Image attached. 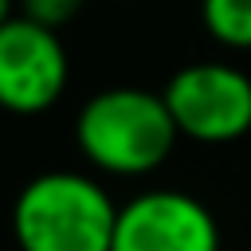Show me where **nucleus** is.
<instances>
[{
    "mask_svg": "<svg viewBox=\"0 0 251 251\" xmlns=\"http://www.w3.org/2000/svg\"><path fill=\"white\" fill-rule=\"evenodd\" d=\"M176 137L165 98L141 86H106L90 94L75 118L78 153L110 176H145L161 169Z\"/></svg>",
    "mask_w": 251,
    "mask_h": 251,
    "instance_id": "nucleus-1",
    "label": "nucleus"
},
{
    "mask_svg": "<svg viewBox=\"0 0 251 251\" xmlns=\"http://www.w3.org/2000/svg\"><path fill=\"white\" fill-rule=\"evenodd\" d=\"M118 204L71 169L31 176L12 200V239L20 251H110Z\"/></svg>",
    "mask_w": 251,
    "mask_h": 251,
    "instance_id": "nucleus-2",
    "label": "nucleus"
},
{
    "mask_svg": "<svg viewBox=\"0 0 251 251\" xmlns=\"http://www.w3.org/2000/svg\"><path fill=\"white\" fill-rule=\"evenodd\" d=\"M180 137L227 145L251 129V78L231 63H188L161 90Z\"/></svg>",
    "mask_w": 251,
    "mask_h": 251,
    "instance_id": "nucleus-3",
    "label": "nucleus"
},
{
    "mask_svg": "<svg viewBox=\"0 0 251 251\" xmlns=\"http://www.w3.org/2000/svg\"><path fill=\"white\" fill-rule=\"evenodd\" d=\"M67 47L55 27L27 16H12L0 27V110L35 118L51 110L67 90Z\"/></svg>",
    "mask_w": 251,
    "mask_h": 251,
    "instance_id": "nucleus-4",
    "label": "nucleus"
},
{
    "mask_svg": "<svg viewBox=\"0 0 251 251\" xmlns=\"http://www.w3.org/2000/svg\"><path fill=\"white\" fill-rule=\"evenodd\" d=\"M110 251H220V224L180 188H149L118 208Z\"/></svg>",
    "mask_w": 251,
    "mask_h": 251,
    "instance_id": "nucleus-5",
    "label": "nucleus"
},
{
    "mask_svg": "<svg viewBox=\"0 0 251 251\" xmlns=\"http://www.w3.org/2000/svg\"><path fill=\"white\" fill-rule=\"evenodd\" d=\"M204 31L235 51H251V0H200Z\"/></svg>",
    "mask_w": 251,
    "mask_h": 251,
    "instance_id": "nucleus-6",
    "label": "nucleus"
},
{
    "mask_svg": "<svg viewBox=\"0 0 251 251\" xmlns=\"http://www.w3.org/2000/svg\"><path fill=\"white\" fill-rule=\"evenodd\" d=\"M82 4H86V0H20V16H27V20L59 31L63 24H71V20L78 16Z\"/></svg>",
    "mask_w": 251,
    "mask_h": 251,
    "instance_id": "nucleus-7",
    "label": "nucleus"
},
{
    "mask_svg": "<svg viewBox=\"0 0 251 251\" xmlns=\"http://www.w3.org/2000/svg\"><path fill=\"white\" fill-rule=\"evenodd\" d=\"M12 8H16V0H0V27L12 20Z\"/></svg>",
    "mask_w": 251,
    "mask_h": 251,
    "instance_id": "nucleus-8",
    "label": "nucleus"
}]
</instances>
